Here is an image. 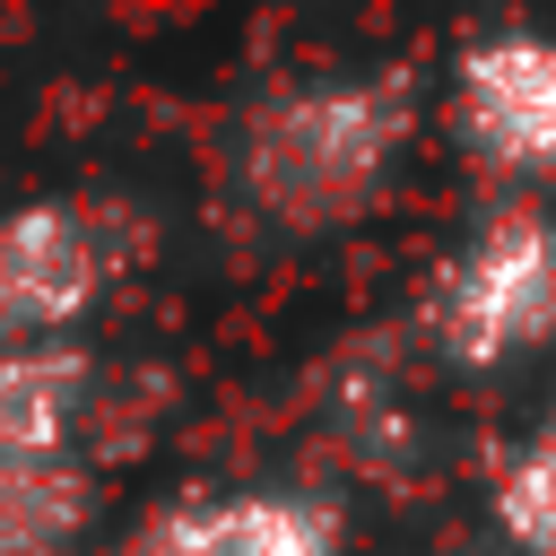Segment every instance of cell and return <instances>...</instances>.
Masks as SVG:
<instances>
[{
  "label": "cell",
  "instance_id": "cell-1",
  "mask_svg": "<svg viewBox=\"0 0 556 556\" xmlns=\"http://www.w3.org/2000/svg\"><path fill=\"white\" fill-rule=\"evenodd\" d=\"M417 139V96L400 70H313L269 87L235 130V182L278 235H348L365 226Z\"/></svg>",
  "mask_w": 556,
  "mask_h": 556
},
{
  "label": "cell",
  "instance_id": "cell-2",
  "mask_svg": "<svg viewBox=\"0 0 556 556\" xmlns=\"http://www.w3.org/2000/svg\"><path fill=\"white\" fill-rule=\"evenodd\" d=\"M426 339L460 374H504L556 348V208L547 200H495L469 217V235L434 261Z\"/></svg>",
  "mask_w": 556,
  "mask_h": 556
},
{
  "label": "cell",
  "instance_id": "cell-3",
  "mask_svg": "<svg viewBox=\"0 0 556 556\" xmlns=\"http://www.w3.org/2000/svg\"><path fill=\"white\" fill-rule=\"evenodd\" d=\"M443 122H452V148L513 200L556 191V35L539 26L469 35L452 52Z\"/></svg>",
  "mask_w": 556,
  "mask_h": 556
},
{
  "label": "cell",
  "instance_id": "cell-4",
  "mask_svg": "<svg viewBox=\"0 0 556 556\" xmlns=\"http://www.w3.org/2000/svg\"><path fill=\"white\" fill-rule=\"evenodd\" d=\"M122 243L113 208L87 200H17L0 208V356L61 348L113 287Z\"/></svg>",
  "mask_w": 556,
  "mask_h": 556
},
{
  "label": "cell",
  "instance_id": "cell-5",
  "mask_svg": "<svg viewBox=\"0 0 556 556\" xmlns=\"http://www.w3.org/2000/svg\"><path fill=\"white\" fill-rule=\"evenodd\" d=\"M139 556H339V513L295 486H235L174 504Z\"/></svg>",
  "mask_w": 556,
  "mask_h": 556
},
{
  "label": "cell",
  "instance_id": "cell-6",
  "mask_svg": "<svg viewBox=\"0 0 556 556\" xmlns=\"http://www.w3.org/2000/svg\"><path fill=\"white\" fill-rule=\"evenodd\" d=\"M87 400H96V356H87L78 339L0 356V460H9V469L70 460Z\"/></svg>",
  "mask_w": 556,
  "mask_h": 556
},
{
  "label": "cell",
  "instance_id": "cell-7",
  "mask_svg": "<svg viewBox=\"0 0 556 556\" xmlns=\"http://www.w3.org/2000/svg\"><path fill=\"white\" fill-rule=\"evenodd\" d=\"M87 513H96V486H87L78 460H35V469L0 460V556H61V547H78Z\"/></svg>",
  "mask_w": 556,
  "mask_h": 556
},
{
  "label": "cell",
  "instance_id": "cell-8",
  "mask_svg": "<svg viewBox=\"0 0 556 556\" xmlns=\"http://www.w3.org/2000/svg\"><path fill=\"white\" fill-rule=\"evenodd\" d=\"M486 513H495V539L513 556H556V408L504 452Z\"/></svg>",
  "mask_w": 556,
  "mask_h": 556
}]
</instances>
